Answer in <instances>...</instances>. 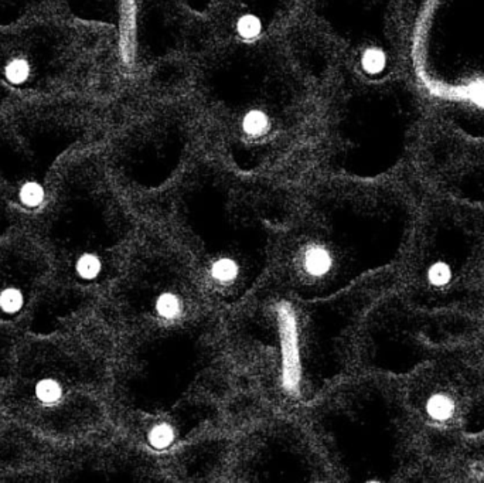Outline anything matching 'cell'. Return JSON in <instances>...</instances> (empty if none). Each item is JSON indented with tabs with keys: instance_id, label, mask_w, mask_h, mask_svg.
Returning <instances> with one entry per match:
<instances>
[{
	"instance_id": "obj_1",
	"label": "cell",
	"mask_w": 484,
	"mask_h": 483,
	"mask_svg": "<svg viewBox=\"0 0 484 483\" xmlns=\"http://www.w3.org/2000/svg\"><path fill=\"white\" fill-rule=\"evenodd\" d=\"M385 272L323 299H304L271 278L224 314L238 390L272 411L299 412L355 373V335L385 293Z\"/></svg>"
},
{
	"instance_id": "obj_2",
	"label": "cell",
	"mask_w": 484,
	"mask_h": 483,
	"mask_svg": "<svg viewBox=\"0 0 484 483\" xmlns=\"http://www.w3.org/2000/svg\"><path fill=\"white\" fill-rule=\"evenodd\" d=\"M141 200L136 213L142 223L163 232L186 255L224 314L269 275L297 202L278 185L211 164L190 169Z\"/></svg>"
},
{
	"instance_id": "obj_3",
	"label": "cell",
	"mask_w": 484,
	"mask_h": 483,
	"mask_svg": "<svg viewBox=\"0 0 484 483\" xmlns=\"http://www.w3.org/2000/svg\"><path fill=\"white\" fill-rule=\"evenodd\" d=\"M236 393L224 322L118 337L108 408L120 433L162 462L225 431Z\"/></svg>"
},
{
	"instance_id": "obj_4",
	"label": "cell",
	"mask_w": 484,
	"mask_h": 483,
	"mask_svg": "<svg viewBox=\"0 0 484 483\" xmlns=\"http://www.w3.org/2000/svg\"><path fill=\"white\" fill-rule=\"evenodd\" d=\"M409 234L411 217L391 193L327 180L297 199L266 278L304 299L330 298L384 272Z\"/></svg>"
},
{
	"instance_id": "obj_5",
	"label": "cell",
	"mask_w": 484,
	"mask_h": 483,
	"mask_svg": "<svg viewBox=\"0 0 484 483\" xmlns=\"http://www.w3.org/2000/svg\"><path fill=\"white\" fill-rule=\"evenodd\" d=\"M115 347L101 332L33 342L12 366L9 408L50 435L84 438L97 433L109 410Z\"/></svg>"
},
{
	"instance_id": "obj_6",
	"label": "cell",
	"mask_w": 484,
	"mask_h": 483,
	"mask_svg": "<svg viewBox=\"0 0 484 483\" xmlns=\"http://www.w3.org/2000/svg\"><path fill=\"white\" fill-rule=\"evenodd\" d=\"M296 414L320 449L332 482H388L401 472L408 414L391 380L354 373Z\"/></svg>"
},
{
	"instance_id": "obj_7",
	"label": "cell",
	"mask_w": 484,
	"mask_h": 483,
	"mask_svg": "<svg viewBox=\"0 0 484 483\" xmlns=\"http://www.w3.org/2000/svg\"><path fill=\"white\" fill-rule=\"evenodd\" d=\"M142 220L95 167L67 177L44 221V235L67 284L91 299L122 270Z\"/></svg>"
},
{
	"instance_id": "obj_8",
	"label": "cell",
	"mask_w": 484,
	"mask_h": 483,
	"mask_svg": "<svg viewBox=\"0 0 484 483\" xmlns=\"http://www.w3.org/2000/svg\"><path fill=\"white\" fill-rule=\"evenodd\" d=\"M108 316L118 337L224 322L186 255L145 223L108 290Z\"/></svg>"
},
{
	"instance_id": "obj_9",
	"label": "cell",
	"mask_w": 484,
	"mask_h": 483,
	"mask_svg": "<svg viewBox=\"0 0 484 483\" xmlns=\"http://www.w3.org/2000/svg\"><path fill=\"white\" fill-rule=\"evenodd\" d=\"M225 482L325 483L327 463L297 414L268 410L232 435Z\"/></svg>"
},
{
	"instance_id": "obj_10",
	"label": "cell",
	"mask_w": 484,
	"mask_h": 483,
	"mask_svg": "<svg viewBox=\"0 0 484 483\" xmlns=\"http://www.w3.org/2000/svg\"><path fill=\"white\" fill-rule=\"evenodd\" d=\"M47 271V258L36 246L15 243L0 251V325L33 311Z\"/></svg>"
},
{
	"instance_id": "obj_11",
	"label": "cell",
	"mask_w": 484,
	"mask_h": 483,
	"mask_svg": "<svg viewBox=\"0 0 484 483\" xmlns=\"http://www.w3.org/2000/svg\"><path fill=\"white\" fill-rule=\"evenodd\" d=\"M232 435L221 431L199 438L178 448L163 459L169 480L217 482L224 480Z\"/></svg>"
},
{
	"instance_id": "obj_12",
	"label": "cell",
	"mask_w": 484,
	"mask_h": 483,
	"mask_svg": "<svg viewBox=\"0 0 484 483\" xmlns=\"http://www.w3.org/2000/svg\"><path fill=\"white\" fill-rule=\"evenodd\" d=\"M12 224V216L9 213V210L5 206V200L0 196V237H2Z\"/></svg>"
},
{
	"instance_id": "obj_13",
	"label": "cell",
	"mask_w": 484,
	"mask_h": 483,
	"mask_svg": "<svg viewBox=\"0 0 484 483\" xmlns=\"http://www.w3.org/2000/svg\"><path fill=\"white\" fill-rule=\"evenodd\" d=\"M3 98H5V88H3L2 85H0V104H2Z\"/></svg>"
}]
</instances>
